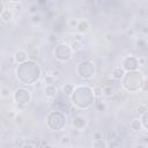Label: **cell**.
<instances>
[{
	"instance_id": "cell-12",
	"label": "cell",
	"mask_w": 148,
	"mask_h": 148,
	"mask_svg": "<svg viewBox=\"0 0 148 148\" xmlns=\"http://www.w3.org/2000/svg\"><path fill=\"white\" fill-rule=\"evenodd\" d=\"M75 29H76V31L79 34H84L89 29V22L87 20H81V21L77 22V25H76Z\"/></svg>"
},
{
	"instance_id": "cell-6",
	"label": "cell",
	"mask_w": 148,
	"mask_h": 148,
	"mask_svg": "<svg viewBox=\"0 0 148 148\" xmlns=\"http://www.w3.org/2000/svg\"><path fill=\"white\" fill-rule=\"evenodd\" d=\"M73 49L68 43H59L54 47V57L58 61L66 62L73 57Z\"/></svg>"
},
{
	"instance_id": "cell-28",
	"label": "cell",
	"mask_w": 148,
	"mask_h": 148,
	"mask_svg": "<svg viewBox=\"0 0 148 148\" xmlns=\"http://www.w3.org/2000/svg\"><path fill=\"white\" fill-rule=\"evenodd\" d=\"M58 40V37H57V35H54V34H51L50 36H49V42L50 43H52V44H56V42Z\"/></svg>"
},
{
	"instance_id": "cell-13",
	"label": "cell",
	"mask_w": 148,
	"mask_h": 148,
	"mask_svg": "<svg viewBox=\"0 0 148 148\" xmlns=\"http://www.w3.org/2000/svg\"><path fill=\"white\" fill-rule=\"evenodd\" d=\"M125 74V71L121 66H117L112 69V79L113 80H121Z\"/></svg>"
},
{
	"instance_id": "cell-26",
	"label": "cell",
	"mask_w": 148,
	"mask_h": 148,
	"mask_svg": "<svg viewBox=\"0 0 148 148\" xmlns=\"http://www.w3.org/2000/svg\"><path fill=\"white\" fill-rule=\"evenodd\" d=\"M31 21H32L34 23H39V22L42 21V15H40V14L35 13V14L31 16Z\"/></svg>"
},
{
	"instance_id": "cell-16",
	"label": "cell",
	"mask_w": 148,
	"mask_h": 148,
	"mask_svg": "<svg viewBox=\"0 0 148 148\" xmlns=\"http://www.w3.org/2000/svg\"><path fill=\"white\" fill-rule=\"evenodd\" d=\"M73 89H74V84H72V83H65V84L62 86V92H64L65 95H67L68 97L72 95Z\"/></svg>"
},
{
	"instance_id": "cell-36",
	"label": "cell",
	"mask_w": 148,
	"mask_h": 148,
	"mask_svg": "<svg viewBox=\"0 0 148 148\" xmlns=\"http://www.w3.org/2000/svg\"><path fill=\"white\" fill-rule=\"evenodd\" d=\"M111 38H112V36H111V34H106V35H105V39H106V40H110Z\"/></svg>"
},
{
	"instance_id": "cell-27",
	"label": "cell",
	"mask_w": 148,
	"mask_h": 148,
	"mask_svg": "<svg viewBox=\"0 0 148 148\" xmlns=\"http://www.w3.org/2000/svg\"><path fill=\"white\" fill-rule=\"evenodd\" d=\"M77 22H79V21H77L76 18H69V20H68V27L72 28V29H73V28H76Z\"/></svg>"
},
{
	"instance_id": "cell-4",
	"label": "cell",
	"mask_w": 148,
	"mask_h": 148,
	"mask_svg": "<svg viewBox=\"0 0 148 148\" xmlns=\"http://www.w3.org/2000/svg\"><path fill=\"white\" fill-rule=\"evenodd\" d=\"M67 125V117L61 110H52L46 116V126L52 131H61Z\"/></svg>"
},
{
	"instance_id": "cell-39",
	"label": "cell",
	"mask_w": 148,
	"mask_h": 148,
	"mask_svg": "<svg viewBox=\"0 0 148 148\" xmlns=\"http://www.w3.org/2000/svg\"><path fill=\"white\" fill-rule=\"evenodd\" d=\"M46 1H47V0H38V2H39V3H42V5H43V3H45Z\"/></svg>"
},
{
	"instance_id": "cell-11",
	"label": "cell",
	"mask_w": 148,
	"mask_h": 148,
	"mask_svg": "<svg viewBox=\"0 0 148 148\" xmlns=\"http://www.w3.org/2000/svg\"><path fill=\"white\" fill-rule=\"evenodd\" d=\"M44 91H45L46 97H49V98H54V97L57 96L58 89H57L56 84H45Z\"/></svg>"
},
{
	"instance_id": "cell-9",
	"label": "cell",
	"mask_w": 148,
	"mask_h": 148,
	"mask_svg": "<svg viewBox=\"0 0 148 148\" xmlns=\"http://www.w3.org/2000/svg\"><path fill=\"white\" fill-rule=\"evenodd\" d=\"M87 119L83 117V116H75L73 118V121H72V125L75 130L77 131H83L87 126Z\"/></svg>"
},
{
	"instance_id": "cell-19",
	"label": "cell",
	"mask_w": 148,
	"mask_h": 148,
	"mask_svg": "<svg viewBox=\"0 0 148 148\" xmlns=\"http://www.w3.org/2000/svg\"><path fill=\"white\" fill-rule=\"evenodd\" d=\"M113 92H114V89L111 87V84H106V86H104V87L102 88V94L105 95V96H109V97H110Z\"/></svg>"
},
{
	"instance_id": "cell-25",
	"label": "cell",
	"mask_w": 148,
	"mask_h": 148,
	"mask_svg": "<svg viewBox=\"0 0 148 148\" xmlns=\"http://www.w3.org/2000/svg\"><path fill=\"white\" fill-rule=\"evenodd\" d=\"M61 145H64V146H71L72 145V139L68 135H64L61 138Z\"/></svg>"
},
{
	"instance_id": "cell-14",
	"label": "cell",
	"mask_w": 148,
	"mask_h": 148,
	"mask_svg": "<svg viewBox=\"0 0 148 148\" xmlns=\"http://www.w3.org/2000/svg\"><path fill=\"white\" fill-rule=\"evenodd\" d=\"M118 139H119V136H118L116 131H113V130H111V131L109 130L108 131V141H109L110 146H116L117 145L116 141H118Z\"/></svg>"
},
{
	"instance_id": "cell-30",
	"label": "cell",
	"mask_w": 148,
	"mask_h": 148,
	"mask_svg": "<svg viewBox=\"0 0 148 148\" xmlns=\"http://www.w3.org/2000/svg\"><path fill=\"white\" fill-rule=\"evenodd\" d=\"M92 136H94V140H102V138H103L101 132H95Z\"/></svg>"
},
{
	"instance_id": "cell-38",
	"label": "cell",
	"mask_w": 148,
	"mask_h": 148,
	"mask_svg": "<svg viewBox=\"0 0 148 148\" xmlns=\"http://www.w3.org/2000/svg\"><path fill=\"white\" fill-rule=\"evenodd\" d=\"M95 2H96V5H97V6H101V2H103V0H96Z\"/></svg>"
},
{
	"instance_id": "cell-8",
	"label": "cell",
	"mask_w": 148,
	"mask_h": 148,
	"mask_svg": "<svg viewBox=\"0 0 148 148\" xmlns=\"http://www.w3.org/2000/svg\"><path fill=\"white\" fill-rule=\"evenodd\" d=\"M140 66L139 64V58L135 56H126L123 58L121 60V67L124 68V71L128 72V71H135L138 69Z\"/></svg>"
},
{
	"instance_id": "cell-29",
	"label": "cell",
	"mask_w": 148,
	"mask_h": 148,
	"mask_svg": "<svg viewBox=\"0 0 148 148\" xmlns=\"http://www.w3.org/2000/svg\"><path fill=\"white\" fill-rule=\"evenodd\" d=\"M94 94H95V97H99L102 95V88L101 87L94 88Z\"/></svg>"
},
{
	"instance_id": "cell-23",
	"label": "cell",
	"mask_w": 148,
	"mask_h": 148,
	"mask_svg": "<svg viewBox=\"0 0 148 148\" xmlns=\"http://www.w3.org/2000/svg\"><path fill=\"white\" fill-rule=\"evenodd\" d=\"M136 46H138V49L145 50L146 46H147V42H146L143 38H139V39L136 40Z\"/></svg>"
},
{
	"instance_id": "cell-37",
	"label": "cell",
	"mask_w": 148,
	"mask_h": 148,
	"mask_svg": "<svg viewBox=\"0 0 148 148\" xmlns=\"http://www.w3.org/2000/svg\"><path fill=\"white\" fill-rule=\"evenodd\" d=\"M10 3H18V2H21L22 0H8Z\"/></svg>"
},
{
	"instance_id": "cell-7",
	"label": "cell",
	"mask_w": 148,
	"mask_h": 148,
	"mask_svg": "<svg viewBox=\"0 0 148 148\" xmlns=\"http://www.w3.org/2000/svg\"><path fill=\"white\" fill-rule=\"evenodd\" d=\"M13 99L16 104H18L21 106H25L31 101V92H30V90H28L23 87L17 88L13 92Z\"/></svg>"
},
{
	"instance_id": "cell-5",
	"label": "cell",
	"mask_w": 148,
	"mask_h": 148,
	"mask_svg": "<svg viewBox=\"0 0 148 148\" xmlns=\"http://www.w3.org/2000/svg\"><path fill=\"white\" fill-rule=\"evenodd\" d=\"M96 73V66L92 60L84 59L76 65V74L83 80H90Z\"/></svg>"
},
{
	"instance_id": "cell-3",
	"label": "cell",
	"mask_w": 148,
	"mask_h": 148,
	"mask_svg": "<svg viewBox=\"0 0 148 148\" xmlns=\"http://www.w3.org/2000/svg\"><path fill=\"white\" fill-rule=\"evenodd\" d=\"M121 80H123V88L128 92L139 91L145 83V77L142 73L139 72V69L125 72Z\"/></svg>"
},
{
	"instance_id": "cell-24",
	"label": "cell",
	"mask_w": 148,
	"mask_h": 148,
	"mask_svg": "<svg viewBox=\"0 0 148 148\" xmlns=\"http://www.w3.org/2000/svg\"><path fill=\"white\" fill-rule=\"evenodd\" d=\"M92 147H101V148H105V147H108V143H106V142H104V141H102V140H95V141L92 142Z\"/></svg>"
},
{
	"instance_id": "cell-32",
	"label": "cell",
	"mask_w": 148,
	"mask_h": 148,
	"mask_svg": "<svg viewBox=\"0 0 148 148\" xmlns=\"http://www.w3.org/2000/svg\"><path fill=\"white\" fill-rule=\"evenodd\" d=\"M22 120H23L22 116H16V117H15V123H17V124H21V123H22Z\"/></svg>"
},
{
	"instance_id": "cell-1",
	"label": "cell",
	"mask_w": 148,
	"mask_h": 148,
	"mask_svg": "<svg viewBox=\"0 0 148 148\" xmlns=\"http://www.w3.org/2000/svg\"><path fill=\"white\" fill-rule=\"evenodd\" d=\"M40 76L42 68L39 64L32 59H27L25 61L18 64L16 68V77L24 86L35 84L40 79Z\"/></svg>"
},
{
	"instance_id": "cell-21",
	"label": "cell",
	"mask_w": 148,
	"mask_h": 148,
	"mask_svg": "<svg viewBox=\"0 0 148 148\" xmlns=\"http://www.w3.org/2000/svg\"><path fill=\"white\" fill-rule=\"evenodd\" d=\"M110 97H111V99H112L114 103H118V104H119V103H123V102H124V97H123L119 92H113Z\"/></svg>"
},
{
	"instance_id": "cell-15",
	"label": "cell",
	"mask_w": 148,
	"mask_h": 148,
	"mask_svg": "<svg viewBox=\"0 0 148 148\" xmlns=\"http://www.w3.org/2000/svg\"><path fill=\"white\" fill-rule=\"evenodd\" d=\"M0 17H1V20H2L3 22H9V21L13 18V12L10 10V8H8V9L5 8L3 12L1 13Z\"/></svg>"
},
{
	"instance_id": "cell-33",
	"label": "cell",
	"mask_w": 148,
	"mask_h": 148,
	"mask_svg": "<svg viewBox=\"0 0 148 148\" xmlns=\"http://www.w3.org/2000/svg\"><path fill=\"white\" fill-rule=\"evenodd\" d=\"M139 112L140 113H142V112H145V111H147V108H146V105H141V106H139Z\"/></svg>"
},
{
	"instance_id": "cell-10",
	"label": "cell",
	"mask_w": 148,
	"mask_h": 148,
	"mask_svg": "<svg viewBox=\"0 0 148 148\" xmlns=\"http://www.w3.org/2000/svg\"><path fill=\"white\" fill-rule=\"evenodd\" d=\"M28 58V52L25 50H17L15 53H14V60L17 62V64H21L23 61H25Z\"/></svg>"
},
{
	"instance_id": "cell-31",
	"label": "cell",
	"mask_w": 148,
	"mask_h": 148,
	"mask_svg": "<svg viewBox=\"0 0 148 148\" xmlns=\"http://www.w3.org/2000/svg\"><path fill=\"white\" fill-rule=\"evenodd\" d=\"M96 105H97V108H98V110H99V111H103V110L105 109V105H104L103 103H101V102H97V104H96Z\"/></svg>"
},
{
	"instance_id": "cell-20",
	"label": "cell",
	"mask_w": 148,
	"mask_h": 148,
	"mask_svg": "<svg viewBox=\"0 0 148 148\" xmlns=\"http://www.w3.org/2000/svg\"><path fill=\"white\" fill-rule=\"evenodd\" d=\"M44 84H56V75L54 74H47L44 79Z\"/></svg>"
},
{
	"instance_id": "cell-17",
	"label": "cell",
	"mask_w": 148,
	"mask_h": 148,
	"mask_svg": "<svg viewBox=\"0 0 148 148\" xmlns=\"http://www.w3.org/2000/svg\"><path fill=\"white\" fill-rule=\"evenodd\" d=\"M148 112L147 111H145V112H142L141 113V118H140V123H141V126L147 131L148 130Z\"/></svg>"
},
{
	"instance_id": "cell-22",
	"label": "cell",
	"mask_w": 148,
	"mask_h": 148,
	"mask_svg": "<svg viewBox=\"0 0 148 148\" xmlns=\"http://www.w3.org/2000/svg\"><path fill=\"white\" fill-rule=\"evenodd\" d=\"M0 96H1L2 98H8V97L10 96V90H9V88H7V87L1 88V89H0Z\"/></svg>"
},
{
	"instance_id": "cell-34",
	"label": "cell",
	"mask_w": 148,
	"mask_h": 148,
	"mask_svg": "<svg viewBox=\"0 0 148 148\" xmlns=\"http://www.w3.org/2000/svg\"><path fill=\"white\" fill-rule=\"evenodd\" d=\"M3 9H5V5H3L2 1H0V15H1V13L3 12Z\"/></svg>"
},
{
	"instance_id": "cell-35",
	"label": "cell",
	"mask_w": 148,
	"mask_h": 148,
	"mask_svg": "<svg viewBox=\"0 0 148 148\" xmlns=\"http://www.w3.org/2000/svg\"><path fill=\"white\" fill-rule=\"evenodd\" d=\"M36 9H37L36 6H31V7H30V12H31V13H36Z\"/></svg>"
},
{
	"instance_id": "cell-2",
	"label": "cell",
	"mask_w": 148,
	"mask_h": 148,
	"mask_svg": "<svg viewBox=\"0 0 148 148\" xmlns=\"http://www.w3.org/2000/svg\"><path fill=\"white\" fill-rule=\"evenodd\" d=\"M71 97L72 104L80 110H87L89 109L94 102H95V94L94 88H91L88 84H79L75 86L73 89Z\"/></svg>"
},
{
	"instance_id": "cell-18",
	"label": "cell",
	"mask_w": 148,
	"mask_h": 148,
	"mask_svg": "<svg viewBox=\"0 0 148 148\" xmlns=\"http://www.w3.org/2000/svg\"><path fill=\"white\" fill-rule=\"evenodd\" d=\"M130 128H131L132 131H140V130H141L140 119H133V120L130 123Z\"/></svg>"
}]
</instances>
